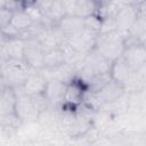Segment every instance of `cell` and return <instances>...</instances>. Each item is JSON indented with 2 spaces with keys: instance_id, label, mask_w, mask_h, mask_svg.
<instances>
[{
  "instance_id": "obj_1",
  "label": "cell",
  "mask_w": 146,
  "mask_h": 146,
  "mask_svg": "<svg viewBox=\"0 0 146 146\" xmlns=\"http://www.w3.org/2000/svg\"><path fill=\"white\" fill-rule=\"evenodd\" d=\"M111 64L112 63L110 60H107L102 54L94 49L87 54L81 67L76 72V79H79L86 86L91 79L110 73Z\"/></svg>"
},
{
  "instance_id": "obj_2",
  "label": "cell",
  "mask_w": 146,
  "mask_h": 146,
  "mask_svg": "<svg viewBox=\"0 0 146 146\" xmlns=\"http://www.w3.org/2000/svg\"><path fill=\"white\" fill-rule=\"evenodd\" d=\"M1 75L5 87L13 89L22 88L27 75L34 71L30 68L24 60H10V59H0Z\"/></svg>"
},
{
  "instance_id": "obj_3",
  "label": "cell",
  "mask_w": 146,
  "mask_h": 146,
  "mask_svg": "<svg viewBox=\"0 0 146 146\" xmlns=\"http://www.w3.org/2000/svg\"><path fill=\"white\" fill-rule=\"evenodd\" d=\"M95 49L99 54H102L107 60L113 63L115 59L122 56L125 49L124 36L117 31L98 34Z\"/></svg>"
},
{
  "instance_id": "obj_4",
  "label": "cell",
  "mask_w": 146,
  "mask_h": 146,
  "mask_svg": "<svg viewBox=\"0 0 146 146\" xmlns=\"http://www.w3.org/2000/svg\"><path fill=\"white\" fill-rule=\"evenodd\" d=\"M16 94L15 102V115L22 121V123H36L40 111L35 105L33 97L25 94L22 88L14 89Z\"/></svg>"
},
{
  "instance_id": "obj_5",
  "label": "cell",
  "mask_w": 146,
  "mask_h": 146,
  "mask_svg": "<svg viewBox=\"0 0 146 146\" xmlns=\"http://www.w3.org/2000/svg\"><path fill=\"white\" fill-rule=\"evenodd\" d=\"M44 50L36 38L24 39V63L32 70L38 71L43 68Z\"/></svg>"
},
{
  "instance_id": "obj_6",
  "label": "cell",
  "mask_w": 146,
  "mask_h": 146,
  "mask_svg": "<svg viewBox=\"0 0 146 146\" xmlns=\"http://www.w3.org/2000/svg\"><path fill=\"white\" fill-rule=\"evenodd\" d=\"M97 36H98L97 32H94L88 29H83L80 32L66 38L65 42L79 52L89 54L96 47Z\"/></svg>"
},
{
  "instance_id": "obj_7",
  "label": "cell",
  "mask_w": 146,
  "mask_h": 146,
  "mask_svg": "<svg viewBox=\"0 0 146 146\" xmlns=\"http://www.w3.org/2000/svg\"><path fill=\"white\" fill-rule=\"evenodd\" d=\"M60 114H62L60 106L49 105L47 108L40 112L36 123L40 125V128H42L47 132L60 133Z\"/></svg>"
},
{
  "instance_id": "obj_8",
  "label": "cell",
  "mask_w": 146,
  "mask_h": 146,
  "mask_svg": "<svg viewBox=\"0 0 146 146\" xmlns=\"http://www.w3.org/2000/svg\"><path fill=\"white\" fill-rule=\"evenodd\" d=\"M137 16H138V8L136 6L127 5V3L122 6L120 10L116 13V15L114 16L116 31L123 36H125L131 25L135 23Z\"/></svg>"
},
{
  "instance_id": "obj_9",
  "label": "cell",
  "mask_w": 146,
  "mask_h": 146,
  "mask_svg": "<svg viewBox=\"0 0 146 146\" xmlns=\"http://www.w3.org/2000/svg\"><path fill=\"white\" fill-rule=\"evenodd\" d=\"M124 62L128 64V66L136 71L143 66L146 65V48L145 44L135 43V44H128L125 46V49L121 56Z\"/></svg>"
},
{
  "instance_id": "obj_10",
  "label": "cell",
  "mask_w": 146,
  "mask_h": 146,
  "mask_svg": "<svg viewBox=\"0 0 146 146\" xmlns=\"http://www.w3.org/2000/svg\"><path fill=\"white\" fill-rule=\"evenodd\" d=\"M38 71H40L47 80H58L66 84L71 83L74 79H76L75 70L66 63H62L54 67H43Z\"/></svg>"
},
{
  "instance_id": "obj_11",
  "label": "cell",
  "mask_w": 146,
  "mask_h": 146,
  "mask_svg": "<svg viewBox=\"0 0 146 146\" xmlns=\"http://www.w3.org/2000/svg\"><path fill=\"white\" fill-rule=\"evenodd\" d=\"M67 84L58 80H47V84L43 91L44 97L50 105L62 106L65 103Z\"/></svg>"
},
{
  "instance_id": "obj_12",
  "label": "cell",
  "mask_w": 146,
  "mask_h": 146,
  "mask_svg": "<svg viewBox=\"0 0 146 146\" xmlns=\"http://www.w3.org/2000/svg\"><path fill=\"white\" fill-rule=\"evenodd\" d=\"M36 39L41 43V46H42L44 51L58 48L65 41L64 34L60 32V30L57 27V25L56 26H51V27H46L36 36Z\"/></svg>"
},
{
  "instance_id": "obj_13",
  "label": "cell",
  "mask_w": 146,
  "mask_h": 146,
  "mask_svg": "<svg viewBox=\"0 0 146 146\" xmlns=\"http://www.w3.org/2000/svg\"><path fill=\"white\" fill-rule=\"evenodd\" d=\"M24 56V39L21 36L8 38L6 44L0 51V59L23 60Z\"/></svg>"
},
{
  "instance_id": "obj_14",
  "label": "cell",
  "mask_w": 146,
  "mask_h": 146,
  "mask_svg": "<svg viewBox=\"0 0 146 146\" xmlns=\"http://www.w3.org/2000/svg\"><path fill=\"white\" fill-rule=\"evenodd\" d=\"M46 84H47V79L44 78V75L40 71H32L24 81L22 89L25 94L30 96H34V95L43 94Z\"/></svg>"
},
{
  "instance_id": "obj_15",
  "label": "cell",
  "mask_w": 146,
  "mask_h": 146,
  "mask_svg": "<svg viewBox=\"0 0 146 146\" xmlns=\"http://www.w3.org/2000/svg\"><path fill=\"white\" fill-rule=\"evenodd\" d=\"M57 27L66 39L84 29V18L74 15H65L57 24Z\"/></svg>"
},
{
  "instance_id": "obj_16",
  "label": "cell",
  "mask_w": 146,
  "mask_h": 146,
  "mask_svg": "<svg viewBox=\"0 0 146 146\" xmlns=\"http://www.w3.org/2000/svg\"><path fill=\"white\" fill-rule=\"evenodd\" d=\"M131 72H132V70L128 66V64L124 62V59L122 57L115 59L111 64V68H110V75H111V78H112L113 81L117 82L122 87L127 82V80L130 76Z\"/></svg>"
},
{
  "instance_id": "obj_17",
  "label": "cell",
  "mask_w": 146,
  "mask_h": 146,
  "mask_svg": "<svg viewBox=\"0 0 146 146\" xmlns=\"http://www.w3.org/2000/svg\"><path fill=\"white\" fill-rule=\"evenodd\" d=\"M146 65L132 71L130 76L128 78L127 82L123 84V89L127 92H135V91H143L145 90V82H146Z\"/></svg>"
},
{
  "instance_id": "obj_18",
  "label": "cell",
  "mask_w": 146,
  "mask_h": 146,
  "mask_svg": "<svg viewBox=\"0 0 146 146\" xmlns=\"http://www.w3.org/2000/svg\"><path fill=\"white\" fill-rule=\"evenodd\" d=\"M15 90L9 87H2L0 89V115L7 116L15 114Z\"/></svg>"
},
{
  "instance_id": "obj_19",
  "label": "cell",
  "mask_w": 146,
  "mask_h": 146,
  "mask_svg": "<svg viewBox=\"0 0 146 146\" xmlns=\"http://www.w3.org/2000/svg\"><path fill=\"white\" fill-rule=\"evenodd\" d=\"M34 22L31 19V17L25 13V10L23 8L18 9V10H15L13 13V16H11V19H10V26L13 29L16 30V32L19 34V36L22 38L23 33L33 24Z\"/></svg>"
},
{
  "instance_id": "obj_20",
  "label": "cell",
  "mask_w": 146,
  "mask_h": 146,
  "mask_svg": "<svg viewBox=\"0 0 146 146\" xmlns=\"http://www.w3.org/2000/svg\"><path fill=\"white\" fill-rule=\"evenodd\" d=\"M97 10H98L97 0H76L73 15L86 18L91 15H97Z\"/></svg>"
},
{
  "instance_id": "obj_21",
  "label": "cell",
  "mask_w": 146,
  "mask_h": 146,
  "mask_svg": "<svg viewBox=\"0 0 146 146\" xmlns=\"http://www.w3.org/2000/svg\"><path fill=\"white\" fill-rule=\"evenodd\" d=\"M64 63V56L60 47L44 51V57H43V67H54L59 64Z\"/></svg>"
},
{
  "instance_id": "obj_22",
  "label": "cell",
  "mask_w": 146,
  "mask_h": 146,
  "mask_svg": "<svg viewBox=\"0 0 146 146\" xmlns=\"http://www.w3.org/2000/svg\"><path fill=\"white\" fill-rule=\"evenodd\" d=\"M23 9L31 17V19L33 22H41V19H42V13H41V9H40V7L38 6L36 2L25 3L23 6Z\"/></svg>"
},
{
  "instance_id": "obj_23",
  "label": "cell",
  "mask_w": 146,
  "mask_h": 146,
  "mask_svg": "<svg viewBox=\"0 0 146 146\" xmlns=\"http://www.w3.org/2000/svg\"><path fill=\"white\" fill-rule=\"evenodd\" d=\"M116 31V25L114 17H104L100 21V27L98 34H104V33H110Z\"/></svg>"
},
{
  "instance_id": "obj_24",
  "label": "cell",
  "mask_w": 146,
  "mask_h": 146,
  "mask_svg": "<svg viewBox=\"0 0 146 146\" xmlns=\"http://www.w3.org/2000/svg\"><path fill=\"white\" fill-rule=\"evenodd\" d=\"M100 21L102 18L98 15H91L89 17L84 18V29L91 30L94 32H99V27H100Z\"/></svg>"
},
{
  "instance_id": "obj_25",
  "label": "cell",
  "mask_w": 146,
  "mask_h": 146,
  "mask_svg": "<svg viewBox=\"0 0 146 146\" xmlns=\"http://www.w3.org/2000/svg\"><path fill=\"white\" fill-rule=\"evenodd\" d=\"M13 10L5 8V7H0V30L3 29L5 26H7L10 23L11 16H13Z\"/></svg>"
},
{
  "instance_id": "obj_26",
  "label": "cell",
  "mask_w": 146,
  "mask_h": 146,
  "mask_svg": "<svg viewBox=\"0 0 146 146\" xmlns=\"http://www.w3.org/2000/svg\"><path fill=\"white\" fill-rule=\"evenodd\" d=\"M62 3V7L65 11V15H73L76 0H59Z\"/></svg>"
},
{
  "instance_id": "obj_27",
  "label": "cell",
  "mask_w": 146,
  "mask_h": 146,
  "mask_svg": "<svg viewBox=\"0 0 146 146\" xmlns=\"http://www.w3.org/2000/svg\"><path fill=\"white\" fill-rule=\"evenodd\" d=\"M98 3H113L116 6H124L125 0H97Z\"/></svg>"
},
{
  "instance_id": "obj_28",
  "label": "cell",
  "mask_w": 146,
  "mask_h": 146,
  "mask_svg": "<svg viewBox=\"0 0 146 146\" xmlns=\"http://www.w3.org/2000/svg\"><path fill=\"white\" fill-rule=\"evenodd\" d=\"M7 40H8V36L2 32V30H0V51L2 50V48H3V46L6 44Z\"/></svg>"
},
{
  "instance_id": "obj_29",
  "label": "cell",
  "mask_w": 146,
  "mask_h": 146,
  "mask_svg": "<svg viewBox=\"0 0 146 146\" xmlns=\"http://www.w3.org/2000/svg\"><path fill=\"white\" fill-rule=\"evenodd\" d=\"M10 129H8L7 127H5V125H2V124H0V138L1 137H6L7 135H9L10 133Z\"/></svg>"
},
{
  "instance_id": "obj_30",
  "label": "cell",
  "mask_w": 146,
  "mask_h": 146,
  "mask_svg": "<svg viewBox=\"0 0 146 146\" xmlns=\"http://www.w3.org/2000/svg\"><path fill=\"white\" fill-rule=\"evenodd\" d=\"M145 2V0H125V3L127 5H132V6H139L140 3Z\"/></svg>"
},
{
  "instance_id": "obj_31",
  "label": "cell",
  "mask_w": 146,
  "mask_h": 146,
  "mask_svg": "<svg viewBox=\"0 0 146 146\" xmlns=\"http://www.w3.org/2000/svg\"><path fill=\"white\" fill-rule=\"evenodd\" d=\"M2 87H5V86H3V81H2V75H1V67H0V89H1Z\"/></svg>"
},
{
  "instance_id": "obj_32",
  "label": "cell",
  "mask_w": 146,
  "mask_h": 146,
  "mask_svg": "<svg viewBox=\"0 0 146 146\" xmlns=\"http://www.w3.org/2000/svg\"><path fill=\"white\" fill-rule=\"evenodd\" d=\"M22 2H23V5H25V3H29V2H34V0H21Z\"/></svg>"
},
{
  "instance_id": "obj_33",
  "label": "cell",
  "mask_w": 146,
  "mask_h": 146,
  "mask_svg": "<svg viewBox=\"0 0 146 146\" xmlns=\"http://www.w3.org/2000/svg\"><path fill=\"white\" fill-rule=\"evenodd\" d=\"M47 1H49V0H34V2H36V3H42V2H47Z\"/></svg>"
}]
</instances>
